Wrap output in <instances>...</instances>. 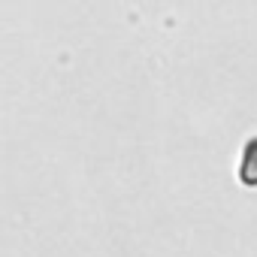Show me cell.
I'll return each instance as SVG.
<instances>
[{"instance_id": "6da1fadb", "label": "cell", "mask_w": 257, "mask_h": 257, "mask_svg": "<svg viewBox=\"0 0 257 257\" xmlns=\"http://www.w3.org/2000/svg\"><path fill=\"white\" fill-rule=\"evenodd\" d=\"M236 179L245 188H257V134H251L242 143L239 152V164H236Z\"/></svg>"}]
</instances>
